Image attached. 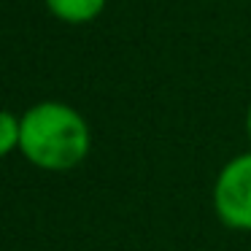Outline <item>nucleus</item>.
<instances>
[{
    "label": "nucleus",
    "instance_id": "1",
    "mask_svg": "<svg viewBox=\"0 0 251 251\" xmlns=\"http://www.w3.org/2000/svg\"><path fill=\"white\" fill-rule=\"evenodd\" d=\"M92 146L89 125L76 108L46 100L22 116L19 149L44 170H71L84 162Z\"/></svg>",
    "mask_w": 251,
    "mask_h": 251
},
{
    "label": "nucleus",
    "instance_id": "2",
    "mask_svg": "<svg viewBox=\"0 0 251 251\" xmlns=\"http://www.w3.org/2000/svg\"><path fill=\"white\" fill-rule=\"evenodd\" d=\"M213 208L227 227L251 229V154L224 165L213 186Z\"/></svg>",
    "mask_w": 251,
    "mask_h": 251
},
{
    "label": "nucleus",
    "instance_id": "3",
    "mask_svg": "<svg viewBox=\"0 0 251 251\" xmlns=\"http://www.w3.org/2000/svg\"><path fill=\"white\" fill-rule=\"evenodd\" d=\"M44 3L60 22H68V25L92 22L105 8V0H44Z\"/></svg>",
    "mask_w": 251,
    "mask_h": 251
},
{
    "label": "nucleus",
    "instance_id": "4",
    "mask_svg": "<svg viewBox=\"0 0 251 251\" xmlns=\"http://www.w3.org/2000/svg\"><path fill=\"white\" fill-rule=\"evenodd\" d=\"M19 138H22V119L0 108V157L19 149Z\"/></svg>",
    "mask_w": 251,
    "mask_h": 251
},
{
    "label": "nucleus",
    "instance_id": "5",
    "mask_svg": "<svg viewBox=\"0 0 251 251\" xmlns=\"http://www.w3.org/2000/svg\"><path fill=\"white\" fill-rule=\"evenodd\" d=\"M246 127H249V135H251V108H249V116H246Z\"/></svg>",
    "mask_w": 251,
    "mask_h": 251
}]
</instances>
